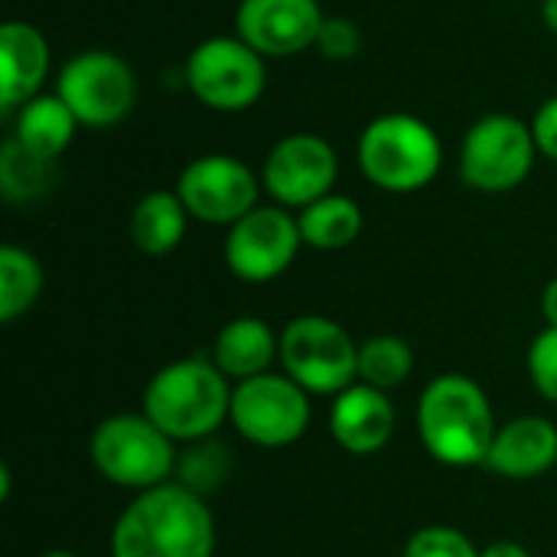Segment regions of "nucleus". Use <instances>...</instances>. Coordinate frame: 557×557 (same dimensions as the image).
Segmentation results:
<instances>
[{
  "mask_svg": "<svg viewBox=\"0 0 557 557\" xmlns=\"http://www.w3.org/2000/svg\"><path fill=\"white\" fill-rule=\"evenodd\" d=\"M215 519L180 483L137 493L111 529V557H212Z\"/></svg>",
  "mask_w": 557,
  "mask_h": 557,
  "instance_id": "f257e3e1",
  "label": "nucleus"
},
{
  "mask_svg": "<svg viewBox=\"0 0 557 557\" xmlns=\"http://www.w3.org/2000/svg\"><path fill=\"white\" fill-rule=\"evenodd\" d=\"M496 431L493 401L470 375L447 372L424 385L418 401V437L437 463L454 470L486 467Z\"/></svg>",
  "mask_w": 557,
  "mask_h": 557,
  "instance_id": "f03ea898",
  "label": "nucleus"
},
{
  "mask_svg": "<svg viewBox=\"0 0 557 557\" xmlns=\"http://www.w3.org/2000/svg\"><path fill=\"white\" fill-rule=\"evenodd\" d=\"M232 382L212 359L186 356L157 369L144 388V414L176 444L215 437L232 411Z\"/></svg>",
  "mask_w": 557,
  "mask_h": 557,
  "instance_id": "7ed1b4c3",
  "label": "nucleus"
},
{
  "mask_svg": "<svg viewBox=\"0 0 557 557\" xmlns=\"http://www.w3.org/2000/svg\"><path fill=\"white\" fill-rule=\"evenodd\" d=\"M356 153L362 176L385 193H418L434 183L444 163L437 131L405 111L369 121Z\"/></svg>",
  "mask_w": 557,
  "mask_h": 557,
  "instance_id": "20e7f679",
  "label": "nucleus"
},
{
  "mask_svg": "<svg viewBox=\"0 0 557 557\" xmlns=\"http://www.w3.org/2000/svg\"><path fill=\"white\" fill-rule=\"evenodd\" d=\"M88 457L111 486L131 493H147L153 486L173 483L180 460L176 441H170L144 411L104 418L91 431Z\"/></svg>",
  "mask_w": 557,
  "mask_h": 557,
  "instance_id": "39448f33",
  "label": "nucleus"
},
{
  "mask_svg": "<svg viewBox=\"0 0 557 557\" xmlns=\"http://www.w3.org/2000/svg\"><path fill=\"white\" fill-rule=\"evenodd\" d=\"M277 359L310 395H339L359 382V343L330 317L304 313L294 317L281 333Z\"/></svg>",
  "mask_w": 557,
  "mask_h": 557,
  "instance_id": "423d86ee",
  "label": "nucleus"
},
{
  "mask_svg": "<svg viewBox=\"0 0 557 557\" xmlns=\"http://www.w3.org/2000/svg\"><path fill=\"white\" fill-rule=\"evenodd\" d=\"M186 88L209 111L238 114L261 101L268 88L264 55L238 36H209L186 59Z\"/></svg>",
  "mask_w": 557,
  "mask_h": 557,
  "instance_id": "0eeeda50",
  "label": "nucleus"
},
{
  "mask_svg": "<svg viewBox=\"0 0 557 557\" xmlns=\"http://www.w3.org/2000/svg\"><path fill=\"white\" fill-rule=\"evenodd\" d=\"M55 95L69 104L82 127L108 131L134 111L137 75L117 52L85 49L59 69Z\"/></svg>",
  "mask_w": 557,
  "mask_h": 557,
  "instance_id": "6e6552de",
  "label": "nucleus"
},
{
  "mask_svg": "<svg viewBox=\"0 0 557 557\" xmlns=\"http://www.w3.org/2000/svg\"><path fill=\"white\" fill-rule=\"evenodd\" d=\"M535 157L532 124L516 114H486L460 144V180L480 193H509L529 180Z\"/></svg>",
  "mask_w": 557,
  "mask_h": 557,
  "instance_id": "1a4fd4ad",
  "label": "nucleus"
},
{
  "mask_svg": "<svg viewBox=\"0 0 557 557\" xmlns=\"http://www.w3.org/2000/svg\"><path fill=\"white\" fill-rule=\"evenodd\" d=\"M232 428L255 447L277 450L297 444L310 428V392L290 375H255L232 388Z\"/></svg>",
  "mask_w": 557,
  "mask_h": 557,
  "instance_id": "9d476101",
  "label": "nucleus"
},
{
  "mask_svg": "<svg viewBox=\"0 0 557 557\" xmlns=\"http://www.w3.org/2000/svg\"><path fill=\"white\" fill-rule=\"evenodd\" d=\"M304 245L297 215L284 206H255L225 235V268L245 284L277 281Z\"/></svg>",
  "mask_w": 557,
  "mask_h": 557,
  "instance_id": "9b49d317",
  "label": "nucleus"
},
{
  "mask_svg": "<svg viewBox=\"0 0 557 557\" xmlns=\"http://www.w3.org/2000/svg\"><path fill=\"white\" fill-rule=\"evenodd\" d=\"M258 193L261 180L255 170L228 153H202L189 160L176 180V196L183 199L189 219L225 228L258 206Z\"/></svg>",
  "mask_w": 557,
  "mask_h": 557,
  "instance_id": "f8f14e48",
  "label": "nucleus"
},
{
  "mask_svg": "<svg viewBox=\"0 0 557 557\" xmlns=\"http://www.w3.org/2000/svg\"><path fill=\"white\" fill-rule=\"evenodd\" d=\"M339 157L330 140L317 134H290L271 147L261 166V186L284 209H307L333 193Z\"/></svg>",
  "mask_w": 557,
  "mask_h": 557,
  "instance_id": "ddd939ff",
  "label": "nucleus"
},
{
  "mask_svg": "<svg viewBox=\"0 0 557 557\" xmlns=\"http://www.w3.org/2000/svg\"><path fill=\"white\" fill-rule=\"evenodd\" d=\"M323 20L320 0H242L235 36L264 59H284L317 46Z\"/></svg>",
  "mask_w": 557,
  "mask_h": 557,
  "instance_id": "4468645a",
  "label": "nucleus"
},
{
  "mask_svg": "<svg viewBox=\"0 0 557 557\" xmlns=\"http://www.w3.org/2000/svg\"><path fill=\"white\" fill-rule=\"evenodd\" d=\"M330 434L352 457H372L385 450L395 434V408L388 392L366 382L339 392L330 405Z\"/></svg>",
  "mask_w": 557,
  "mask_h": 557,
  "instance_id": "2eb2a0df",
  "label": "nucleus"
},
{
  "mask_svg": "<svg viewBox=\"0 0 557 557\" xmlns=\"http://www.w3.org/2000/svg\"><path fill=\"white\" fill-rule=\"evenodd\" d=\"M557 463V424L542 414H522L499 424L486 467L503 480H539Z\"/></svg>",
  "mask_w": 557,
  "mask_h": 557,
  "instance_id": "dca6fc26",
  "label": "nucleus"
},
{
  "mask_svg": "<svg viewBox=\"0 0 557 557\" xmlns=\"http://www.w3.org/2000/svg\"><path fill=\"white\" fill-rule=\"evenodd\" d=\"M49 75V42L46 36L23 20L0 26V108L20 111L29 98L42 95Z\"/></svg>",
  "mask_w": 557,
  "mask_h": 557,
  "instance_id": "f3484780",
  "label": "nucleus"
},
{
  "mask_svg": "<svg viewBox=\"0 0 557 557\" xmlns=\"http://www.w3.org/2000/svg\"><path fill=\"white\" fill-rule=\"evenodd\" d=\"M277 349L281 336H274L261 317H235L219 330L212 343V362L232 385H238L245 379L264 375L277 359Z\"/></svg>",
  "mask_w": 557,
  "mask_h": 557,
  "instance_id": "a211bd4d",
  "label": "nucleus"
},
{
  "mask_svg": "<svg viewBox=\"0 0 557 557\" xmlns=\"http://www.w3.org/2000/svg\"><path fill=\"white\" fill-rule=\"evenodd\" d=\"M78 127L82 124L75 121V114L59 95H36L16 111L13 140L29 153H36L39 160L55 163V157L69 150Z\"/></svg>",
  "mask_w": 557,
  "mask_h": 557,
  "instance_id": "6ab92c4d",
  "label": "nucleus"
},
{
  "mask_svg": "<svg viewBox=\"0 0 557 557\" xmlns=\"http://www.w3.org/2000/svg\"><path fill=\"white\" fill-rule=\"evenodd\" d=\"M186 222H189V212L183 199L176 196V189H153L134 206L127 232L140 255L163 258L176 251L180 242L186 238Z\"/></svg>",
  "mask_w": 557,
  "mask_h": 557,
  "instance_id": "aec40b11",
  "label": "nucleus"
},
{
  "mask_svg": "<svg viewBox=\"0 0 557 557\" xmlns=\"http://www.w3.org/2000/svg\"><path fill=\"white\" fill-rule=\"evenodd\" d=\"M362 209L352 196H339L330 193L323 199H317L313 206L300 209L297 225L304 235V245L317 248V251H339L349 248L359 232H362Z\"/></svg>",
  "mask_w": 557,
  "mask_h": 557,
  "instance_id": "412c9836",
  "label": "nucleus"
},
{
  "mask_svg": "<svg viewBox=\"0 0 557 557\" xmlns=\"http://www.w3.org/2000/svg\"><path fill=\"white\" fill-rule=\"evenodd\" d=\"M42 294V268L20 245L0 248V323L20 320Z\"/></svg>",
  "mask_w": 557,
  "mask_h": 557,
  "instance_id": "4be33fe9",
  "label": "nucleus"
},
{
  "mask_svg": "<svg viewBox=\"0 0 557 557\" xmlns=\"http://www.w3.org/2000/svg\"><path fill=\"white\" fill-rule=\"evenodd\" d=\"M414 372V352L401 336L382 333L359 343V382L392 392L401 388Z\"/></svg>",
  "mask_w": 557,
  "mask_h": 557,
  "instance_id": "5701e85b",
  "label": "nucleus"
},
{
  "mask_svg": "<svg viewBox=\"0 0 557 557\" xmlns=\"http://www.w3.org/2000/svg\"><path fill=\"white\" fill-rule=\"evenodd\" d=\"M232 470H235L232 450L222 441L206 437V441L186 444V450L176 460V480L173 483H180L189 493H196V496L206 499L209 493H219L225 486V480L232 476Z\"/></svg>",
  "mask_w": 557,
  "mask_h": 557,
  "instance_id": "b1692460",
  "label": "nucleus"
},
{
  "mask_svg": "<svg viewBox=\"0 0 557 557\" xmlns=\"http://www.w3.org/2000/svg\"><path fill=\"white\" fill-rule=\"evenodd\" d=\"M52 186V163L39 160L13 137L3 144L0 153V193L7 202H29L39 199Z\"/></svg>",
  "mask_w": 557,
  "mask_h": 557,
  "instance_id": "393cba45",
  "label": "nucleus"
},
{
  "mask_svg": "<svg viewBox=\"0 0 557 557\" xmlns=\"http://www.w3.org/2000/svg\"><path fill=\"white\" fill-rule=\"evenodd\" d=\"M405 557H480V548L454 525H428L408 539Z\"/></svg>",
  "mask_w": 557,
  "mask_h": 557,
  "instance_id": "a878e982",
  "label": "nucleus"
},
{
  "mask_svg": "<svg viewBox=\"0 0 557 557\" xmlns=\"http://www.w3.org/2000/svg\"><path fill=\"white\" fill-rule=\"evenodd\" d=\"M529 379L542 398L557 405V326H545L529 346Z\"/></svg>",
  "mask_w": 557,
  "mask_h": 557,
  "instance_id": "bb28decb",
  "label": "nucleus"
},
{
  "mask_svg": "<svg viewBox=\"0 0 557 557\" xmlns=\"http://www.w3.org/2000/svg\"><path fill=\"white\" fill-rule=\"evenodd\" d=\"M362 46V33L352 20L346 16H326L323 26H320V36H317V49L326 55V59H352Z\"/></svg>",
  "mask_w": 557,
  "mask_h": 557,
  "instance_id": "cd10ccee",
  "label": "nucleus"
},
{
  "mask_svg": "<svg viewBox=\"0 0 557 557\" xmlns=\"http://www.w3.org/2000/svg\"><path fill=\"white\" fill-rule=\"evenodd\" d=\"M532 134H535L539 153H545L548 160H555L557 163V95L555 98H548V101L535 111Z\"/></svg>",
  "mask_w": 557,
  "mask_h": 557,
  "instance_id": "c85d7f7f",
  "label": "nucleus"
},
{
  "mask_svg": "<svg viewBox=\"0 0 557 557\" xmlns=\"http://www.w3.org/2000/svg\"><path fill=\"white\" fill-rule=\"evenodd\" d=\"M480 557H532L529 555V548L525 545H519V542H493V545H486Z\"/></svg>",
  "mask_w": 557,
  "mask_h": 557,
  "instance_id": "c756f323",
  "label": "nucleus"
},
{
  "mask_svg": "<svg viewBox=\"0 0 557 557\" xmlns=\"http://www.w3.org/2000/svg\"><path fill=\"white\" fill-rule=\"evenodd\" d=\"M542 317L548 326H557V277H552L542 290Z\"/></svg>",
  "mask_w": 557,
  "mask_h": 557,
  "instance_id": "7c9ffc66",
  "label": "nucleus"
},
{
  "mask_svg": "<svg viewBox=\"0 0 557 557\" xmlns=\"http://www.w3.org/2000/svg\"><path fill=\"white\" fill-rule=\"evenodd\" d=\"M542 20H545L548 29L557 33V0H542Z\"/></svg>",
  "mask_w": 557,
  "mask_h": 557,
  "instance_id": "2f4dec72",
  "label": "nucleus"
},
{
  "mask_svg": "<svg viewBox=\"0 0 557 557\" xmlns=\"http://www.w3.org/2000/svg\"><path fill=\"white\" fill-rule=\"evenodd\" d=\"M39 557H78L75 552H69V548H52V552H42Z\"/></svg>",
  "mask_w": 557,
  "mask_h": 557,
  "instance_id": "473e14b6",
  "label": "nucleus"
}]
</instances>
